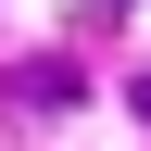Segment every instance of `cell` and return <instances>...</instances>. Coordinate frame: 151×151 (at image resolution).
<instances>
[{"mask_svg":"<svg viewBox=\"0 0 151 151\" xmlns=\"http://www.w3.org/2000/svg\"><path fill=\"white\" fill-rule=\"evenodd\" d=\"M126 101H139V113H151V76H139V88H126Z\"/></svg>","mask_w":151,"mask_h":151,"instance_id":"obj_2","label":"cell"},{"mask_svg":"<svg viewBox=\"0 0 151 151\" xmlns=\"http://www.w3.org/2000/svg\"><path fill=\"white\" fill-rule=\"evenodd\" d=\"M13 101L25 113H76V63H13Z\"/></svg>","mask_w":151,"mask_h":151,"instance_id":"obj_1","label":"cell"}]
</instances>
